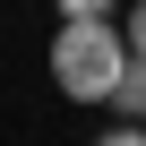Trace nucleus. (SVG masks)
I'll return each mask as SVG.
<instances>
[{"label":"nucleus","mask_w":146,"mask_h":146,"mask_svg":"<svg viewBox=\"0 0 146 146\" xmlns=\"http://www.w3.org/2000/svg\"><path fill=\"white\" fill-rule=\"evenodd\" d=\"M120 78H129V35L112 17H60V35H52V86L69 103H112Z\"/></svg>","instance_id":"nucleus-1"},{"label":"nucleus","mask_w":146,"mask_h":146,"mask_svg":"<svg viewBox=\"0 0 146 146\" xmlns=\"http://www.w3.org/2000/svg\"><path fill=\"white\" fill-rule=\"evenodd\" d=\"M112 103H120V112H137V120H146V60H137V52H129V78H120V95H112Z\"/></svg>","instance_id":"nucleus-2"},{"label":"nucleus","mask_w":146,"mask_h":146,"mask_svg":"<svg viewBox=\"0 0 146 146\" xmlns=\"http://www.w3.org/2000/svg\"><path fill=\"white\" fill-rule=\"evenodd\" d=\"M52 9H60V17H112L120 0H52Z\"/></svg>","instance_id":"nucleus-3"},{"label":"nucleus","mask_w":146,"mask_h":146,"mask_svg":"<svg viewBox=\"0 0 146 146\" xmlns=\"http://www.w3.org/2000/svg\"><path fill=\"white\" fill-rule=\"evenodd\" d=\"M129 52L146 60V0H129Z\"/></svg>","instance_id":"nucleus-4"}]
</instances>
